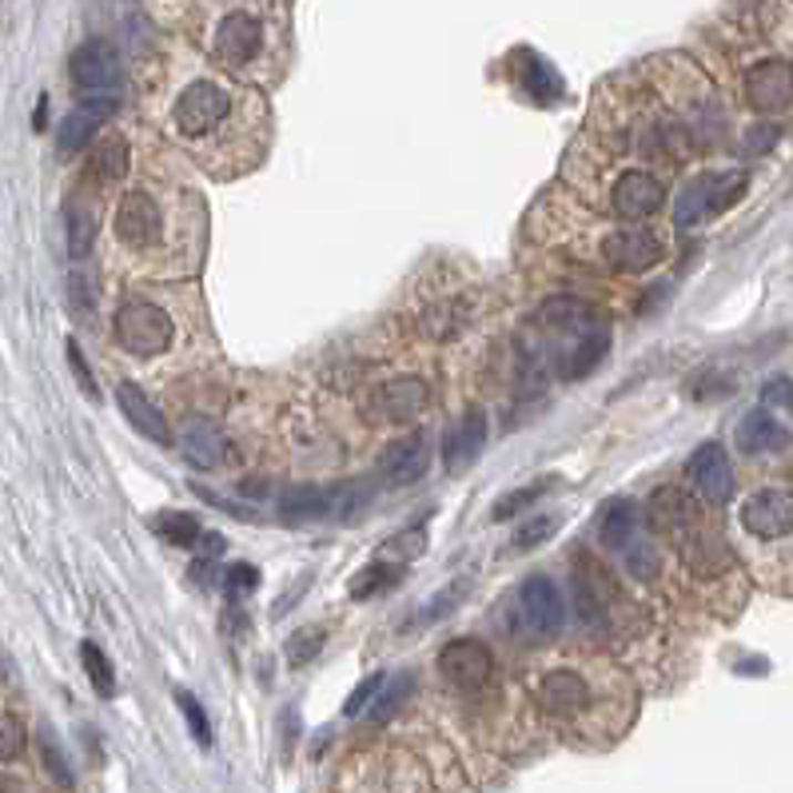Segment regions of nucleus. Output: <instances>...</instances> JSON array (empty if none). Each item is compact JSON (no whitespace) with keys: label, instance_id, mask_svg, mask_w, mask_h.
<instances>
[{"label":"nucleus","instance_id":"c9c22d12","mask_svg":"<svg viewBox=\"0 0 793 793\" xmlns=\"http://www.w3.org/2000/svg\"><path fill=\"white\" fill-rule=\"evenodd\" d=\"M64 351H69V368H72V375H76L80 391H84L89 399H96V395H100V391H96V379H92L89 359H84V351H80L76 339H64Z\"/></svg>","mask_w":793,"mask_h":793},{"label":"nucleus","instance_id":"a878e982","mask_svg":"<svg viewBox=\"0 0 793 793\" xmlns=\"http://www.w3.org/2000/svg\"><path fill=\"white\" fill-rule=\"evenodd\" d=\"M403 570H406L403 563H371V566H363V570L351 578L348 595L356 598V603H368V598H375V595H383V590H391V586H399Z\"/></svg>","mask_w":793,"mask_h":793},{"label":"nucleus","instance_id":"0eeeda50","mask_svg":"<svg viewBox=\"0 0 793 793\" xmlns=\"http://www.w3.org/2000/svg\"><path fill=\"white\" fill-rule=\"evenodd\" d=\"M603 204L622 224H642L666 208V176L646 159H618L603 184Z\"/></svg>","mask_w":793,"mask_h":793},{"label":"nucleus","instance_id":"412c9836","mask_svg":"<svg viewBox=\"0 0 793 793\" xmlns=\"http://www.w3.org/2000/svg\"><path fill=\"white\" fill-rule=\"evenodd\" d=\"M179 446H184V459L199 471H212V466L224 463V435L219 426L204 415L184 419V435H179Z\"/></svg>","mask_w":793,"mask_h":793},{"label":"nucleus","instance_id":"c756f323","mask_svg":"<svg viewBox=\"0 0 793 793\" xmlns=\"http://www.w3.org/2000/svg\"><path fill=\"white\" fill-rule=\"evenodd\" d=\"M550 483H555V478H543V483H531V486H523V491H511V495H503L495 506H491V518H495V523H506V518L523 515L526 506L538 503V498L550 491Z\"/></svg>","mask_w":793,"mask_h":793},{"label":"nucleus","instance_id":"4468645a","mask_svg":"<svg viewBox=\"0 0 793 793\" xmlns=\"http://www.w3.org/2000/svg\"><path fill=\"white\" fill-rule=\"evenodd\" d=\"M686 478L698 491V498L710 506H725L734 495V466L718 443H702L686 463Z\"/></svg>","mask_w":793,"mask_h":793},{"label":"nucleus","instance_id":"20e7f679","mask_svg":"<svg viewBox=\"0 0 793 793\" xmlns=\"http://www.w3.org/2000/svg\"><path fill=\"white\" fill-rule=\"evenodd\" d=\"M543 714L566 734L590 742H615L638 714L635 686L610 662H563L550 666L535 686Z\"/></svg>","mask_w":793,"mask_h":793},{"label":"nucleus","instance_id":"1a4fd4ad","mask_svg":"<svg viewBox=\"0 0 793 793\" xmlns=\"http://www.w3.org/2000/svg\"><path fill=\"white\" fill-rule=\"evenodd\" d=\"M595 259L603 268L622 271V276H642V271L658 268L666 259V239L658 231L642 228V224H622V228H606L595 239Z\"/></svg>","mask_w":793,"mask_h":793},{"label":"nucleus","instance_id":"c85d7f7f","mask_svg":"<svg viewBox=\"0 0 793 793\" xmlns=\"http://www.w3.org/2000/svg\"><path fill=\"white\" fill-rule=\"evenodd\" d=\"M80 662L89 670V682L96 686V694L104 698L116 694V670H112V662L104 658V650L96 642H80Z\"/></svg>","mask_w":793,"mask_h":793},{"label":"nucleus","instance_id":"bb28decb","mask_svg":"<svg viewBox=\"0 0 793 793\" xmlns=\"http://www.w3.org/2000/svg\"><path fill=\"white\" fill-rule=\"evenodd\" d=\"M152 531H156L164 543L172 546H196V538H204V531H199V523L192 515H184V511H164V515L152 518Z\"/></svg>","mask_w":793,"mask_h":793},{"label":"nucleus","instance_id":"7ed1b4c3","mask_svg":"<svg viewBox=\"0 0 793 793\" xmlns=\"http://www.w3.org/2000/svg\"><path fill=\"white\" fill-rule=\"evenodd\" d=\"M116 348L140 368H184L199 343H212L196 288H144L120 299L112 319Z\"/></svg>","mask_w":793,"mask_h":793},{"label":"nucleus","instance_id":"e433bc0d","mask_svg":"<svg viewBox=\"0 0 793 793\" xmlns=\"http://www.w3.org/2000/svg\"><path fill=\"white\" fill-rule=\"evenodd\" d=\"M20 745H24V725L17 722L12 710H4V718H0V758L12 762L20 754Z\"/></svg>","mask_w":793,"mask_h":793},{"label":"nucleus","instance_id":"58836bf2","mask_svg":"<svg viewBox=\"0 0 793 793\" xmlns=\"http://www.w3.org/2000/svg\"><path fill=\"white\" fill-rule=\"evenodd\" d=\"M40 754H44V765H49V777H52V782L72 785L69 765H64V758H56V745H52V742H40Z\"/></svg>","mask_w":793,"mask_h":793},{"label":"nucleus","instance_id":"a211bd4d","mask_svg":"<svg viewBox=\"0 0 793 793\" xmlns=\"http://www.w3.org/2000/svg\"><path fill=\"white\" fill-rule=\"evenodd\" d=\"M483 443H486V415L483 411H466V415L443 435V466L451 471V475L466 471V466L478 459Z\"/></svg>","mask_w":793,"mask_h":793},{"label":"nucleus","instance_id":"2f4dec72","mask_svg":"<svg viewBox=\"0 0 793 793\" xmlns=\"http://www.w3.org/2000/svg\"><path fill=\"white\" fill-rule=\"evenodd\" d=\"M411 690H415V678L411 674H399L395 682H383V690H379V698H375V722H383V718L395 714L399 702H403Z\"/></svg>","mask_w":793,"mask_h":793},{"label":"nucleus","instance_id":"2eb2a0df","mask_svg":"<svg viewBox=\"0 0 793 793\" xmlns=\"http://www.w3.org/2000/svg\"><path fill=\"white\" fill-rule=\"evenodd\" d=\"M116 112V96H84L69 116L60 120V132H56V156L60 159H72L76 152H84L92 144V136L100 132V124Z\"/></svg>","mask_w":793,"mask_h":793},{"label":"nucleus","instance_id":"9b49d317","mask_svg":"<svg viewBox=\"0 0 793 793\" xmlns=\"http://www.w3.org/2000/svg\"><path fill=\"white\" fill-rule=\"evenodd\" d=\"M439 674L455 690H483L495 674V658L475 638H455V642H446L439 650Z\"/></svg>","mask_w":793,"mask_h":793},{"label":"nucleus","instance_id":"aec40b11","mask_svg":"<svg viewBox=\"0 0 793 793\" xmlns=\"http://www.w3.org/2000/svg\"><path fill=\"white\" fill-rule=\"evenodd\" d=\"M638 526H642V511L630 498H606L598 506V538H603L610 550H626L630 543H638Z\"/></svg>","mask_w":793,"mask_h":793},{"label":"nucleus","instance_id":"423d86ee","mask_svg":"<svg viewBox=\"0 0 793 793\" xmlns=\"http://www.w3.org/2000/svg\"><path fill=\"white\" fill-rule=\"evenodd\" d=\"M738 538H742L745 563L754 566V575L770 578L782 543H793V491L790 486H762L738 503L734 511Z\"/></svg>","mask_w":793,"mask_h":793},{"label":"nucleus","instance_id":"f8f14e48","mask_svg":"<svg viewBox=\"0 0 793 793\" xmlns=\"http://www.w3.org/2000/svg\"><path fill=\"white\" fill-rule=\"evenodd\" d=\"M742 92L758 112H785L793 104V64L782 56L758 60L745 69Z\"/></svg>","mask_w":793,"mask_h":793},{"label":"nucleus","instance_id":"6ab92c4d","mask_svg":"<svg viewBox=\"0 0 793 793\" xmlns=\"http://www.w3.org/2000/svg\"><path fill=\"white\" fill-rule=\"evenodd\" d=\"M734 443H738V451H745V455H774V451H785V446H790V431L777 423L774 411L754 406V411L738 423Z\"/></svg>","mask_w":793,"mask_h":793},{"label":"nucleus","instance_id":"473e14b6","mask_svg":"<svg viewBox=\"0 0 793 793\" xmlns=\"http://www.w3.org/2000/svg\"><path fill=\"white\" fill-rule=\"evenodd\" d=\"M383 682H388V678H383V674L363 678V682H359L356 690H351V694H348V702H343V714H348V718H359V714H363V710H368V706H375V698H379V690H383Z\"/></svg>","mask_w":793,"mask_h":793},{"label":"nucleus","instance_id":"f03ea898","mask_svg":"<svg viewBox=\"0 0 793 793\" xmlns=\"http://www.w3.org/2000/svg\"><path fill=\"white\" fill-rule=\"evenodd\" d=\"M204 204L192 188L136 184L112 208V251L132 276H192L204 256Z\"/></svg>","mask_w":793,"mask_h":793},{"label":"nucleus","instance_id":"ea45409f","mask_svg":"<svg viewBox=\"0 0 793 793\" xmlns=\"http://www.w3.org/2000/svg\"><path fill=\"white\" fill-rule=\"evenodd\" d=\"M765 403H790L793 399V391H790V383H785V379H774V383H770V388H765Z\"/></svg>","mask_w":793,"mask_h":793},{"label":"nucleus","instance_id":"4be33fe9","mask_svg":"<svg viewBox=\"0 0 793 793\" xmlns=\"http://www.w3.org/2000/svg\"><path fill=\"white\" fill-rule=\"evenodd\" d=\"M426 399H431V391H426L423 379H391L379 395V411L388 415V423H411V419L423 415Z\"/></svg>","mask_w":793,"mask_h":793},{"label":"nucleus","instance_id":"4c0bfd02","mask_svg":"<svg viewBox=\"0 0 793 793\" xmlns=\"http://www.w3.org/2000/svg\"><path fill=\"white\" fill-rule=\"evenodd\" d=\"M463 598H466V583H463V578H459V583L451 586V590H446V595H439L435 603L426 606L423 622H431V618H439V615H451V606H455V603H463Z\"/></svg>","mask_w":793,"mask_h":793},{"label":"nucleus","instance_id":"9d476101","mask_svg":"<svg viewBox=\"0 0 793 793\" xmlns=\"http://www.w3.org/2000/svg\"><path fill=\"white\" fill-rule=\"evenodd\" d=\"M518 618L535 638H558L566 626V598L555 586V578L531 575L518 586Z\"/></svg>","mask_w":793,"mask_h":793},{"label":"nucleus","instance_id":"72a5a7b5","mask_svg":"<svg viewBox=\"0 0 793 793\" xmlns=\"http://www.w3.org/2000/svg\"><path fill=\"white\" fill-rule=\"evenodd\" d=\"M224 595L228 598H239V595H251V590H256L259 586V570L256 566H248V563H236V566H228V570H224Z\"/></svg>","mask_w":793,"mask_h":793},{"label":"nucleus","instance_id":"a19ab883","mask_svg":"<svg viewBox=\"0 0 793 793\" xmlns=\"http://www.w3.org/2000/svg\"><path fill=\"white\" fill-rule=\"evenodd\" d=\"M44 120H49V96L40 100V109H37V128H44Z\"/></svg>","mask_w":793,"mask_h":793},{"label":"nucleus","instance_id":"f704fd0d","mask_svg":"<svg viewBox=\"0 0 793 793\" xmlns=\"http://www.w3.org/2000/svg\"><path fill=\"white\" fill-rule=\"evenodd\" d=\"M179 710H184V722L192 725V738H196L199 745H212V722L208 714H204V706L196 702L192 694H176Z\"/></svg>","mask_w":793,"mask_h":793},{"label":"nucleus","instance_id":"b1692460","mask_svg":"<svg viewBox=\"0 0 793 793\" xmlns=\"http://www.w3.org/2000/svg\"><path fill=\"white\" fill-rule=\"evenodd\" d=\"M64 224H69V256L84 259L96 244V204H84V199H69L64 208Z\"/></svg>","mask_w":793,"mask_h":793},{"label":"nucleus","instance_id":"f257e3e1","mask_svg":"<svg viewBox=\"0 0 793 793\" xmlns=\"http://www.w3.org/2000/svg\"><path fill=\"white\" fill-rule=\"evenodd\" d=\"M164 128L204 172L236 179L268 156L271 112L248 80L224 69L192 72L168 92Z\"/></svg>","mask_w":793,"mask_h":793},{"label":"nucleus","instance_id":"6e6552de","mask_svg":"<svg viewBox=\"0 0 793 793\" xmlns=\"http://www.w3.org/2000/svg\"><path fill=\"white\" fill-rule=\"evenodd\" d=\"M745 192V172H698L674 196V228L694 231Z\"/></svg>","mask_w":793,"mask_h":793},{"label":"nucleus","instance_id":"39448f33","mask_svg":"<svg viewBox=\"0 0 793 793\" xmlns=\"http://www.w3.org/2000/svg\"><path fill=\"white\" fill-rule=\"evenodd\" d=\"M208 56L236 80L271 84L279 80V64H284V32L259 9H228L212 20Z\"/></svg>","mask_w":793,"mask_h":793},{"label":"nucleus","instance_id":"dca6fc26","mask_svg":"<svg viewBox=\"0 0 793 793\" xmlns=\"http://www.w3.org/2000/svg\"><path fill=\"white\" fill-rule=\"evenodd\" d=\"M426 466H431V439H426L423 431H415V435L399 439V443H391L388 451H383L379 475L391 486H406V483H419V478L426 475Z\"/></svg>","mask_w":793,"mask_h":793},{"label":"nucleus","instance_id":"7c9ffc66","mask_svg":"<svg viewBox=\"0 0 793 793\" xmlns=\"http://www.w3.org/2000/svg\"><path fill=\"white\" fill-rule=\"evenodd\" d=\"M323 638H328L323 626H303V630H296L291 642H288V662L291 666H308L311 658L323 650Z\"/></svg>","mask_w":793,"mask_h":793},{"label":"nucleus","instance_id":"5701e85b","mask_svg":"<svg viewBox=\"0 0 793 793\" xmlns=\"http://www.w3.org/2000/svg\"><path fill=\"white\" fill-rule=\"evenodd\" d=\"M339 498L343 495H339V491H328V486L299 483V486H288V491L279 495V511H284L288 518H319V515H328Z\"/></svg>","mask_w":793,"mask_h":793},{"label":"nucleus","instance_id":"ddd939ff","mask_svg":"<svg viewBox=\"0 0 793 793\" xmlns=\"http://www.w3.org/2000/svg\"><path fill=\"white\" fill-rule=\"evenodd\" d=\"M69 76L76 89L84 92H109L124 80V64H120V52L112 49L109 40H84L76 52L69 56Z\"/></svg>","mask_w":793,"mask_h":793},{"label":"nucleus","instance_id":"393cba45","mask_svg":"<svg viewBox=\"0 0 793 793\" xmlns=\"http://www.w3.org/2000/svg\"><path fill=\"white\" fill-rule=\"evenodd\" d=\"M128 156L132 152H128V140L124 136L104 140L89 159V176L96 179V184H116V179L128 176Z\"/></svg>","mask_w":793,"mask_h":793},{"label":"nucleus","instance_id":"f3484780","mask_svg":"<svg viewBox=\"0 0 793 793\" xmlns=\"http://www.w3.org/2000/svg\"><path fill=\"white\" fill-rule=\"evenodd\" d=\"M116 403H120V415L128 419L144 439H152V443H159V446L172 443L168 419H164V411L140 391V383H128V379H124V383L116 388Z\"/></svg>","mask_w":793,"mask_h":793},{"label":"nucleus","instance_id":"cd10ccee","mask_svg":"<svg viewBox=\"0 0 793 793\" xmlns=\"http://www.w3.org/2000/svg\"><path fill=\"white\" fill-rule=\"evenodd\" d=\"M558 526H563V515H531L523 526L515 531V538H511V550L515 555H526V550H535V546H543L546 538L558 535Z\"/></svg>","mask_w":793,"mask_h":793}]
</instances>
